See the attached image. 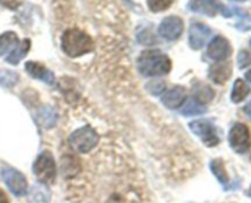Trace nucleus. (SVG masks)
<instances>
[{"instance_id":"obj_1","label":"nucleus","mask_w":251,"mask_h":203,"mask_svg":"<svg viewBox=\"0 0 251 203\" xmlns=\"http://www.w3.org/2000/svg\"><path fill=\"white\" fill-rule=\"evenodd\" d=\"M61 49L69 58H80L95 50V42L82 29L69 28L61 36Z\"/></svg>"},{"instance_id":"obj_2","label":"nucleus","mask_w":251,"mask_h":203,"mask_svg":"<svg viewBox=\"0 0 251 203\" xmlns=\"http://www.w3.org/2000/svg\"><path fill=\"white\" fill-rule=\"evenodd\" d=\"M172 61L159 50H145L137 59V70L145 77L163 76L171 71Z\"/></svg>"},{"instance_id":"obj_3","label":"nucleus","mask_w":251,"mask_h":203,"mask_svg":"<svg viewBox=\"0 0 251 203\" xmlns=\"http://www.w3.org/2000/svg\"><path fill=\"white\" fill-rule=\"evenodd\" d=\"M33 173L44 185H53L56 180V163L51 152L43 151L33 164Z\"/></svg>"},{"instance_id":"obj_4","label":"nucleus","mask_w":251,"mask_h":203,"mask_svg":"<svg viewBox=\"0 0 251 203\" xmlns=\"http://www.w3.org/2000/svg\"><path fill=\"white\" fill-rule=\"evenodd\" d=\"M98 134L91 126H82L69 137V143L78 153H88L98 143Z\"/></svg>"},{"instance_id":"obj_5","label":"nucleus","mask_w":251,"mask_h":203,"mask_svg":"<svg viewBox=\"0 0 251 203\" xmlns=\"http://www.w3.org/2000/svg\"><path fill=\"white\" fill-rule=\"evenodd\" d=\"M191 132L201 139L205 146L216 147L220 143V136L217 134L215 125L207 119L194 120L189 124Z\"/></svg>"},{"instance_id":"obj_6","label":"nucleus","mask_w":251,"mask_h":203,"mask_svg":"<svg viewBox=\"0 0 251 203\" xmlns=\"http://www.w3.org/2000/svg\"><path fill=\"white\" fill-rule=\"evenodd\" d=\"M1 179L10 190L12 195L21 197V196L27 193V179L25 178L24 174L17 169L11 168V166H4L1 169Z\"/></svg>"},{"instance_id":"obj_7","label":"nucleus","mask_w":251,"mask_h":203,"mask_svg":"<svg viewBox=\"0 0 251 203\" xmlns=\"http://www.w3.org/2000/svg\"><path fill=\"white\" fill-rule=\"evenodd\" d=\"M188 7L190 11L200 15H206V16L213 17L218 12H221L225 17L232 16L229 7L225 6L218 0H189Z\"/></svg>"},{"instance_id":"obj_8","label":"nucleus","mask_w":251,"mask_h":203,"mask_svg":"<svg viewBox=\"0 0 251 203\" xmlns=\"http://www.w3.org/2000/svg\"><path fill=\"white\" fill-rule=\"evenodd\" d=\"M229 144L237 153H245L251 146L249 127L242 122H237L229 131Z\"/></svg>"},{"instance_id":"obj_9","label":"nucleus","mask_w":251,"mask_h":203,"mask_svg":"<svg viewBox=\"0 0 251 203\" xmlns=\"http://www.w3.org/2000/svg\"><path fill=\"white\" fill-rule=\"evenodd\" d=\"M184 31V22L183 20L179 16H172L166 17L163 21L161 22L158 27V34L163 39L168 42L176 41L178 38H180V36L183 34Z\"/></svg>"},{"instance_id":"obj_10","label":"nucleus","mask_w":251,"mask_h":203,"mask_svg":"<svg viewBox=\"0 0 251 203\" xmlns=\"http://www.w3.org/2000/svg\"><path fill=\"white\" fill-rule=\"evenodd\" d=\"M232 54V45L229 41L223 36H216L212 38L207 46V53L206 55L213 61H225L226 59L229 58Z\"/></svg>"},{"instance_id":"obj_11","label":"nucleus","mask_w":251,"mask_h":203,"mask_svg":"<svg viewBox=\"0 0 251 203\" xmlns=\"http://www.w3.org/2000/svg\"><path fill=\"white\" fill-rule=\"evenodd\" d=\"M211 34L212 31L207 24L202 22H193L189 29V44L193 49L199 50L205 45Z\"/></svg>"},{"instance_id":"obj_12","label":"nucleus","mask_w":251,"mask_h":203,"mask_svg":"<svg viewBox=\"0 0 251 203\" xmlns=\"http://www.w3.org/2000/svg\"><path fill=\"white\" fill-rule=\"evenodd\" d=\"M25 68H26V72L31 77L42 81V82L47 83V85H53L55 82V76H54L53 71H50L48 68L42 65L41 63L27 61L26 65H25Z\"/></svg>"},{"instance_id":"obj_13","label":"nucleus","mask_w":251,"mask_h":203,"mask_svg":"<svg viewBox=\"0 0 251 203\" xmlns=\"http://www.w3.org/2000/svg\"><path fill=\"white\" fill-rule=\"evenodd\" d=\"M186 99V90L181 86H176L162 95V103L168 109H178L183 107Z\"/></svg>"},{"instance_id":"obj_14","label":"nucleus","mask_w":251,"mask_h":203,"mask_svg":"<svg viewBox=\"0 0 251 203\" xmlns=\"http://www.w3.org/2000/svg\"><path fill=\"white\" fill-rule=\"evenodd\" d=\"M232 73V65L229 63H225V61H220V63L215 64L208 70V76L217 85H225L230 78Z\"/></svg>"},{"instance_id":"obj_15","label":"nucleus","mask_w":251,"mask_h":203,"mask_svg":"<svg viewBox=\"0 0 251 203\" xmlns=\"http://www.w3.org/2000/svg\"><path fill=\"white\" fill-rule=\"evenodd\" d=\"M50 191L44 183H34L29 190L27 196V202L28 203H49L50 202Z\"/></svg>"},{"instance_id":"obj_16","label":"nucleus","mask_w":251,"mask_h":203,"mask_svg":"<svg viewBox=\"0 0 251 203\" xmlns=\"http://www.w3.org/2000/svg\"><path fill=\"white\" fill-rule=\"evenodd\" d=\"M215 98V90L208 85L202 82H196L193 86V99L200 104L205 105Z\"/></svg>"},{"instance_id":"obj_17","label":"nucleus","mask_w":251,"mask_h":203,"mask_svg":"<svg viewBox=\"0 0 251 203\" xmlns=\"http://www.w3.org/2000/svg\"><path fill=\"white\" fill-rule=\"evenodd\" d=\"M29 48H31V41L29 39H24L20 43H17L15 45V48L12 49L11 53L7 55V58L5 59V61L11 65H17L25 56L27 55V53L29 51Z\"/></svg>"},{"instance_id":"obj_18","label":"nucleus","mask_w":251,"mask_h":203,"mask_svg":"<svg viewBox=\"0 0 251 203\" xmlns=\"http://www.w3.org/2000/svg\"><path fill=\"white\" fill-rule=\"evenodd\" d=\"M37 120L44 129H53L58 121V114L51 107H43L38 110Z\"/></svg>"},{"instance_id":"obj_19","label":"nucleus","mask_w":251,"mask_h":203,"mask_svg":"<svg viewBox=\"0 0 251 203\" xmlns=\"http://www.w3.org/2000/svg\"><path fill=\"white\" fill-rule=\"evenodd\" d=\"M211 171L213 173V175L216 176L218 181L227 188V186L229 185V176H228L227 170H226L225 161L222 159H213L210 164Z\"/></svg>"},{"instance_id":"obj_20","label":"nucleus","mask_w":251,"mask_h":203,"mask_svg":"<svg viewBox=\"0 0 251 203\" xmlns=\"http://www.w3.org/2000/svg\"><path fill=\"white\" fill-rule=\"evenodd\" d=\"M80 163H78L77 158L73 157L71 154L64 156L61 159V173L65 178L69 176H75L76 174L80 171Z\"/></svg>"},{"instance_id":"obj_21","label":"nucleus","mask_w":251,"mask_h":203,"mask_svg":"<svg viewBox=\"0 0 251 203\" xmlns=\"http://www.w3.org/2000/svg\"><path fill=\"white\" fill-rule=\"evenodd\" d=\"M250 94V87L244 82L243 80L238 78L234 82L232 90V102L233 103H240Z\"/></svg>"},{"instance_id":"obj_22","label":"nucleus","mask_w":251,"mask_h":203,"mask_svg":"<svg viewBox=\"0 0 251 203\" xmlns=\"http://www.w3.org/2000/svg\"><path fill=\"white\" fill-rule=\"evenodd\" d=\"M19 43V37L15 32H5L0 36V56L6 54L11 48Z\"/></svg>"},{"instance_id":"obj_23","label":"nucleus","mask_w":251,"mask_h":203,"mask_svg":"<svg viewBox=\"0 0 251 203\" xmlns=\"http://www.w3.org/2000/svg\"><path fill=\"white\" fill-rule=\"evenodd\" d=\"M232 10V16L233 15H237L239 17L237 22V28L239 31H250L251 29V16L248 12H245L244 10H242L240 7H230Z\"/></svg>"},{"instance_id":"obj_24","label":"nucleus","mask_w":251,"mask_h":203,"mask_svg":"<svg viewBox=\"0 0 251 203\" xmlns=\"http://www.w3.org/2000/svg\"><path fill=\"white\" fill-rule=\"evenodd\" d=\"M206 113V108L202 104L198 103L196 100L190 99L184 104L183 109H181V114L185 116H194V115H201Z\"/></svg>"},{"instance_id":"obj_25","label":"nucleus","mask_w":251,"mask_h":203,"mask_svg":"<svg viewBox=\"0 0 251 203\" xmlns=\"http://www.w3.org/2000/svg\"><path fill=\"white\" fill-rule=\"evenodd\" d=\"M19 82V75L12 70H1L0 71V86L4 88L14 87Z\"/></svg>"},{"instance_id":"obj_26","label":"nucleus","mask_w":251,"mask_h":203,"mask_svg":"<svg viewBox=\"0 0 251 203\" xmlns=\"http://www.w3.org/2000/svg\"><path fill=\"white\" fill-rule=\"evenodd\" d=\"M174 0H147V6L152 12H161L168 9Z\"/></svg>"},{"instance_id":"obj_27","label":"nucleus","mask_w":251,"mask_h":203,"mask_svg":"<svg viewBox=\"0 0 251 203\" xmlns=\"http://www.w3.org/2000/svg\"><path fill=\"white\" fill-rule=\"evenodd\" d=\"M146 90H149L151 94L159 95L164 92V90H166V82H163L162 80L151 81V82H149L146 85Z\"/></svg>"},{"instance_id":"obj_28","label":"nucleus","mask_w":251,"mask_h":203,"mask_svg":"<svg viewBox=\"0 0 251 203\" xmlns=\"http://www.w3.org/2000/svg\"><path fill=\"white\" fill-rule=\"evenodd\" d=\"M238 66L239 68H245L251 65V53L249 50H240L238 54Z\"/></svg>"},{"instance_id":"obj_29","label":"nucleus","mask_w":251,"mask_h":203,"mask_svg":"<svg viewBox=\"0 0 251 203\" xmlns=\"http://www.w3.org/2000/svg\"><path fill=\"white\" fill-rule=\"evenodd\" d=\"M0 4L10 10H15L20 5V0H0Z\"/></svg>"},{"instance_id":"obj_30","label":"nucleus","mask_w":251,"mask_h":203,"mask_svg":"<svg viewBox=\"0 0 251 203\" xmlns=\"http://www.w3.org/2000/svg\"><path fill=\"white\" fill-rule=\"evenodd\" d=\"M0 203H10L9 197H7L5 191L1 190V188H0Z\"/></svg>"},{"instance_id":"obj_31","label":"nucleus","mask_w":251,"mask_h":203,"mask_svg":"<svg viewBox=\"0 0 251 203\" xmlns=\"http://www.w3.org/2000/svg\"><path fill=\"white\" fill-rule=\"evenodd\" d=\"M244 112L247 113L248 115H249V116L251 117V100L249 103H248L247 105H245V108H244Z\"/></svg>"},{"instance_id":"obj_32","label":"nucleus","mask_w":251,"mask_h":203,"mask_svg":"<svg viewBox=\"0 0 251 203\" xmlns=\"http://www.w3.org/2000/svg\"><path fill=\"white\" fill-rule=\"evenodd\" d=\"M245 77H247V80L251 83V70H249L247 73H245Z\"/></svg>"},{"instance_id":"obj_33","label":"nucleus","mask_w":251,"mask_h":203,"mask_svg":"<svg viewBox=\"0 0 251 203\" xmlns=\"http://www.w3.org/2000/svg\"><path fill=\"white\" fill-rule=\"evenodd\" d=\"M247 195L249 196V197H251V186H250V188H249V190L247 191Z\"/></svg>"},{"instance_id":"obj_34","label":"nucleus","mask_w":251,"mask_h":203,"mask_svg":"<svg viewBox=\"0 0 251 203\" xmlns=\"http://www.w3.org/2000/svg\"><path fill=\"white\" fill-rule=\"evenodd\" d=\"M125 1H127V2H129V4H131V0H125Z\"/></svg>"},{"instance_id":"obj_35","label":"nucleus","mask_w":251,"mask_h":203,"mask_svg":"<svg viewBox=\"0 0 251 203\" xmlns=\"http://www.w3.org/2000/svg\"><path fill=\"white\" fill-rule=\"evenodd\" d=\"M234 1H245V0H234Z\"/></svg>"},{"instance_id":"obj_36","label":"nucleus","mask_w":251,"mask_h":203,"mask_svg":"<svg viewBox=\"0 0 251 203\" xmlns=\"http://www.w3.org/2000/svg\"><path fill=\"white\" fill-rule=\"evenodd\" d=\"M250 46H251V41H250Z\"/></svg>"}]
</instances>
